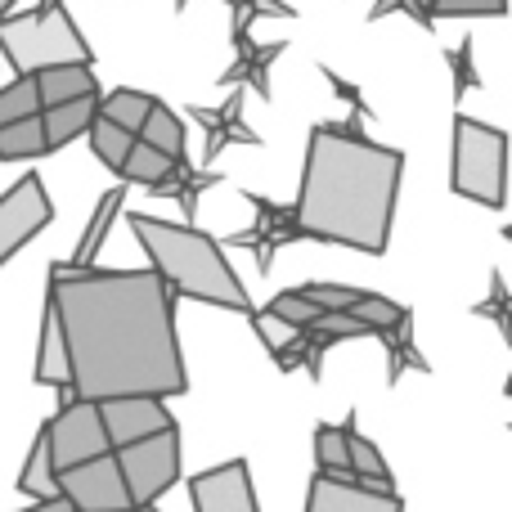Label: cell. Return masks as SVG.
<instances>
[{"mask_svg":"<svg viewBox=\"0 0 512 512\" xmlns=\"http://www.w3.org/2000/svg\"><path fill=\"white\" fill-rule=\"evenodd\" d=\"M68 351L72 400H171L189 391L176 337V297L153 270L50 265L45 288Z\"/></svg>","mask_w":512,"mask_h":512,"instance_id":"cell-1","label":"cell"},{"mask_svg":"<svg viewBox=\"0 0 512 512\" xmlns=\"http://www.w3.org/2000/svg\"><path fill=\"white\" fill-rule=\"evenodd\" d=\"M405 153L351 135L337 122H319L306 144L301 194L292 207L297 239L342 243V248L382 256L391 239Z\"/></svg>","mask_w":512,"mask_h":512,"instance_id":"cell-2","label":"cell"},{"mask_svg":"<svg viewBox=\"0 0 512 512\" xmlns=\"http://www.w3.org/2000/svg\"><path fill=\"white\" fill-rule=\"evenodd\" d=\"M131 230L140 239V248L149 252L153 274L167 283L171 297H189V301H207V306L252 315L248 288H243V279L225 261L221 243L212 234L194 230V225H171V221H158V216H140V212L131 216Z\"/></svg>","mask_w":512,"mask_h":512,"instance_id":"cell-3","label":"cell"},{"mask_svg":"<svg viewBox=\"0 0 512 512\" xmlns=\"http://www.w3.org/2000/svg\"><path fill=\"white\" fill-rule=\"evenodd\" d=\"M0 54L14 63L18 77H41L50 68H90V45L72 23L68 5H36L32 14L0 18Z\"/></svg>","mask_w":512,"mask_h":512,"instance_id":"cell-4","label":"cell"},{"mask_svg":"<svg viewBox=\"0 0 512 512\" xmlns=\"http://www.w3.org/2000/svg\"><path fill=\"white\" fill-rule=\"evenodd\" d=\"M508 135L477 117H454V194L481 207H504Z\"/></svg>","mask_w":512,"mask_h":512,"instance_id":"cell-5","label":"cell"},{"mask_svg":"<svg viewBox=\"0 0 512 512\" xmlns=\"http://www.w3.org/2000/svg\"><path fill=\"white\" fill-rule=\"evenodd\" d=\"M113 459H117V472H122L131 508H153L180 481V427L149 436L140 445H126Z\"/></svg>","mask_w":512,"mask_h":512,"instance_id":"cell-6","label":"cell"},{"mask_svg":"<svg viewBox=\"0 0 512 512\" xmlns=\"http://www.w3.org/2000/svg\"><path fill=\"white\" fill-rule=\"evenodd\" d=\"M45 436H50V459H54V477L68 468H81L90 459H104L108 436L104 423H99V405L90 400H63L59 414L45 423Z\"/></svg>","mask_w":512,"mask_h":512,"instance_id":"cell-7","label":"cell"},{"mask_svg":"<svg viewBox=\"0 0 512 512\" xmlns=\"http://www.w3.org/2000/svg\"><path fill=\"white\" fill-rule=\"evenodd\" d=\"M54 486H59V499H68L72 512H126V508H131L113 454L90 459V463H81V468L59 472V477H54Z\"/></svg>","mask_w":512,"mask_h":512,"instance_id":"cell-8","label":"cell"},{"mask_svg":"<svg viewBox=\"0 0 512 512\" xmlns=\"http://www.w3.org/2000/svg\"><path fill=\"white\" fill-rule=\"evenodd\" d=\"M54 221V203L45 194L41 176H23L5 198H0V265L9 261L32 234H41Z\"/></svg>","mask_w":512,"mask_h":512,"instance_id":"cell-9","label":"cell"},{"mask_svg":"<svg viewBox=\"0 0 512 512\" xmlns=\"http://www.w3.org/2000/svg\"><path fill=\"white\" fill-rule=\"evenodd\" d=\"M99 423H104V436H108V450H126V445H140L149 436H162L176 427L171 409L162 400H149V396H131V400H104L99 405Z\"/></svg>","mask_w":512,"mask_h":512,"instance_id":"cell-10","label":"cell"},{"mask_svg":"<svg viewBox=\"0 0 512 512\" xmlns=\"http://www.w3.org/2000/svg\"><path fill=\"white\" fill-rule=\"evenodd\" d=\"M189 499H194V512H261L252 490V472L243 459H230L221 468L189 477Z\"/></svg>","mask_w":512,"mask_h":512,"instance_id":"cell-11","label":"cell"},{"mask_svg":"<svg viewBox=\"0 0 512 512\" xmlns=\"http://www.w3.org/2000/svg\"><path fill=\"white\" fill-rule=\"evenodd\" d=\"M306 512H405V499L364 490L360 481H333L319 472L306 490Z\"/></svg>","mask_w":512,"mask_h":512,"instance_id":"cell-12","label":"cell"},{"mask_svg":"<svg viewBox=\"0 0 512 512\" xmlns=\"http://www.w3.org/2000/svg\"><path fill=\"white\" fill-rule=\"evenodd\" d=\"M189 113H194L198 122L212 131L203 162H216V158H221L225 144H261V135H252L248 126H243V95H234L230 104L221 108V113H212V108H189Z\"/></svg>","mask_w":512,"mask_h":512,"instance_id":"cell-13","label":"cell"},{"mask_svg":"<svg viewBox=\"0 0 512 512\" xmlns=\"http://www.w3.org/2000/svg\"><path fill=\"white\" fill-rule=\"evenodd\" d=\"M346 459H351V477L360 481L364 490H382V495H396V486H391V472H387V463H382V454H378V445L369 441V436L355 427V414L346 418Z\"/></svg>","mask_w":512,"mask_h":512,"instance_id":"cell-14","label":"cell"},{"mask_svg":"<svg viewBox=\"0 0 512 512\" xmlns=\"http://www.w3.org/2000/svg\"><path fill=\"white\" fill-rule=\"evenodd\" d=\"M36 382L41 387H54L63 400L68 396V351H63V333H59V319H54L50 301H45V315H41V346H36Z\"/></svg>","mask_w":512,"mask_h":512,"instance_id":"cell-15","label":"cell"},{"mask_svg":"<svg viewBox=\"0 0 512 512\" xmlns=\"http://www.w3.org/2000/svg\"><path fill=\"white\" fill-rule=\"evenodd\" d=\"M99 86H95V72L72 63V68H50L36 77V99H41V113L45 108H59V104H72V99H95Z\"/></svg>","mask_w":512,"mask_h":512,"instance_id":"cell-16","label":"cell"},{"mask_svg":"<svg viewBox=\"0 0 512 512\" xmlns=\"http://www.w3.org/2000/svg\"><path fill=\"white\" fill-rule=\"evenodd\" d=\"M95 99H72V104H59V108H45L41 113V131H45V153L63 149V144H72L77 135L90 131V122H95Z\"/></svg>","mask_w":512,"mask_h":512,"instance_id":"cell-17","label":"cell"},{"mask_svg":"<svg viewBox=\"0 0 512 512\" xmlns=\"http://www.w3.org/2000/svg\"><path fill=\"white\" fill-rule=\"evenodd\" d=\"M140 144H149L153 153H162L167 162H185V126H180V117L171 113L167 104H153L149 117H144L140 135H135Z\"/></svg>","mask_w":512,"mask_h":512,"instance_id":"cell-18","label":"cell"},{"mask_svg":"<svg viewBox=\"0 0 512 512\" xmlns=\"http://www.w3.org/2000/svg\"><path fill=\"white\" fill-rule=\"evenodd\" d=\"M18 490H23V495H32L36 504H45V499H59V486H54V459H50V436H45V423H41V432H36L32 454H27L23 472H18Z\"/></svg>","mask_w":512,"mask_h":512,"instance_id":"cell-19","label":"cell"},{"mask_svg":"<svg viewBox=\"0 0 512 512\" xmlns=\"http://www.w3.org/2000/svg\"><path fill=\"white\" fill-rule=\"evenodd\" d=\"M158 104L153 95H144V90H126V86H117L113 95H104L95 104V117H104V122H113V126H122V131H131V135H140V126H144V117H149V108Z\"/></svg>","mask_w":512,"mask_h":512,"instance_id":"cell-20","label":"cell"},{"mask_svg":"<svg viewBox=\"0 0 512 512\" xmlns=\"http://www.w3.org/2000/svg\"><path fill=\"white\" fill-rule=\"evenodd\" d=\"M122 203H126V185L108 189V194L99 198L95 216H90L86 234H81V243H77V256H72L68 265H77V270H90V265H95V252H99V243H104V234H108V225H113V216L122 212Z\"/></svg>","mask_w":512,"mask_h":512,"instance_id":"cell-21","label":"cell"},{"mask_svg":"<svg viewBox=\"0 0 512 512\" xmlns=\"http://www.w3.org/2000/svg\"><path fill=\"white\" fill-rule=\"evenodd\" d=\"M283 50H288L283 41L248 45V50H243V59L221 77V86H225V81H230V86H234V81H248L252 90H261V99H270V59H279Z\"/></svg>","mask_w":512,"mask_h":512,"instance_id":"cell-22","label":"cell"},{"mask_svg":"<svg viewBox=\"0 0 512 512\" xmlns=\"http://www.w3.org/2000/svg\"><path fill=\"white\" fill-rule=\"evenodd\" d=\"M346 315H351L355 324H364L369 333H382V337H391L396 328L409 324V310L396 306V301H387V297H378V292H360V301H355Z\"/></svg>","mask_w":512,"mask_h":512,"instance_id":"cell-23","label":"cell"},{"mask_svg":"<svg viewBox=\"0 0 512 512\" xmlns=\"http://www.w3.org/2000/svg\"><path fill=\"white\" fill-rule=\"evenodd\" d=\"M315 463L324 477L333 481H355L351 459H346V427L342 423H319L315 427Z\"/></svg>","mask_w":512,"mask_h":512,"instance_id":"cell-24","label":"cell"},{"mask_svg":"<svg viewBox=\"0 0 512 512\" xmlns=\"http://www.w3.org/2000/svg\"><path fill=\"white\" fill-rule=\"evenodd\" d=\"M45 153V131L41 117H27V122L0 126V162H32Z\"/></svg>","mask_w":512,"mask_h":512,"instance_id":"cell-25","label":"cell"},{"mask_svg":"<svg viewBox=\"0 0 512 512\" xmlns=\"http://www.w3.org/2000/svg\"><path fill=\"white\" fill-rule=\"evenodd\" d=\"M86 135H90V149H95V158L104 162L108 171H122V162L131 158V149H135V135L122 131V126H113V122H104V117H95Z\"/></svg>","mask_w":512,"mask_h":512,"instance_id":"cell-26","label":"cell"},{"mask_svg":"<svg viewBox=\"0 0 512 512\" xmlns=\"http://www.w3.org/2000/svg\"><path fill=\"white\" fill-rule=\"evenodd\" d=\"M171 167H180V162H167L162 153H153L149 144H140L135 140V149H131V158L122 162V171H117V185H158L162 176H171Z\"/></svg>","mask_w":512,"mask_h":512,"instance_id":"cell-27","label":"cell"},{"mask_svg":"<svg viewBox=\"0 0 512 512\" xmlns=\"http://www.w3.org/2000/svg\"><path fill=\"white\" fill-rule=\"evenodd\" d=\"M41 117V99H36V77H14L9 86H0V126Z\"/></svg>","mask_w":512,"mask_h":512,"instance_id":"cell-28","label":"cell"},{"mask_svg":"<svg viewBox=\"0 0 512 512\" xmlns=\"http://www.w3.org/2000/svg\"><path fill=\"white\" fill-rule=\"evenodd\" d=\"M265 315H274L279 324H288V328H297V333H310V328L324 319V310L315 306V301H306L301 297V288H292V292H279V297L265 306Z\"/></svg>","mask_w":512,"mask_h":512,"instance_id":"cell-29","label":"cell"},{"mask_svg":"<svg viewBox=\"0 0 512 512\" xmlns=\"http://www.w3.org/2000/svg\"><path fill=\"white\" fill-rule=\"evenodd\" d=\"M301 297L315 301L324 315H346V310L360 301V288H342V283H306V288H301Z\"/></svg>","mask_w":512,"mask_h":512,"instance_id":"cell-30","label":"cell"},{"mask_svg":"<svg viewBox=\"0 0 512 512\" xmlns=\"http://www.w3.org/2000/svg\"><path fill=\"white\" fill-rule=\"evenodd\" d=\"M427 14H441V18H495V14H504V0H432Z\"/></svg>","mask_w":512,"mask_h":512,"instance_id":"cell-31","label":"cell"},{"mask_svg":"<svg viewBox=\"0 0 512 512\" xmlns=\"http://www.w3.org/2000/svg\"><path fill=\"white\" fill-rule=\"evenodd\" d=\"M252 328H256V333H261V342L270 346L274 355H283V351H288V346H292V342H297V337H301L297 328L279 324V319H274V315H265V310H252Z\"/></svg>","mask_w":512,"mask_h":512,"instance_id":"cell-32","label":"cell"},{"mask_svg":"<svg viewBox=\"0 0 512 512\" xmlns=\"http://www.w3.org/2000/svg\"><path fill=\"white\" fill-rule=\"evenodd\" d=\"M450 68H454V95H468V90H477V86H481L477 63H472V36L450 54Z\"/></svg>","mask_w":512,"mask_h":512,"instance_id":"cell-33","label":"cell"},{"mask_svg":"<svg viewBox=\"0 0 512 512\" xmlns=\"http://www.w3.org/2000/svg\"><path fill=\"white\" fill-rule=\"evenodd\" d=\"M324 77H328V86H333L337 95H342L346 104L355 108V117H364V95H360V86H355V81H346V77H337L333 68H324Z\"/></svg>","mask_w":512,"mask_h":512,"instance_id":"cell-34","label":"cell"},{"mask_svg":"<svg viewBox=\"0 0 512 512\" xmlns=\"http://www.w3.org/2000/svg\"><path fill=\"white\" fill-rule=\"evenodd\" d=\"M27 512H72V508H68V499H45V504H32Z\"/></svg>","mask_w":512,"mask_h":512,"instance_id":"cell-35","label":"cell"},{"mask_svg":"<svg viewBox=\"0 0 512 512\" xmlns=\"http://www.w3.org/2000/svg\"><path fill=\"white\" fill-rule=\"evenodd\" d=\"M18 0H0V18H9V9H14Z\"/></svg>","mask_w":512,"mask_h":512,"instance_id":"cell-36","label":"cell"},{"mask_svg":"<svg viewBox=\"0 0 512 512\" xmlns=\"http://www.w3.org/2000/svg\"><path fill=\"white\" fill-rule=\"evenodd\" d=\"M126 512H158V508H126Z\"/></svg>","mask_w":512,"mask_h":512,"instance_id":"cell-37","label":"cell"},{"mask_svg":"<svg viewBox=\"0 0 512 512\" xmlns=\"http://www.w3.org/2000/svg\"><path fill=\"white\" fill-rule=\"evenodd\" d=\"M185 5H189V0H176V9H185Z\"/></svg>","mask_w":512,"mask_h":512,"instance_id":"cell-38","label":"cell"}]
</instances>
